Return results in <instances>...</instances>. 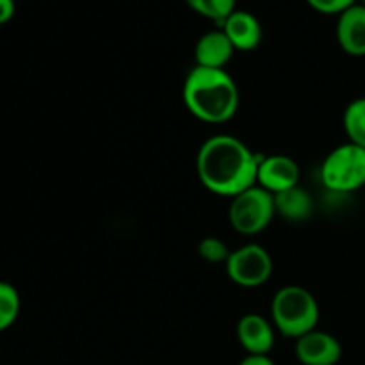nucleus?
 I'll list each match as a JSON object with an SVG mask.
<instances>
[{"label":"nucleus","instance_id":"f257e3e1","mask_svg":"<svg viewBox=\"0 0 365 365\" xmlns=\"http://www.w3.org/2000/svg\"><path fill=\"white\" fill-rule=\"evenodd\" d=\"M260 155L245 141L228 134L207 139L196 155V173L203 187L217 196L234 198L257 184Z\"/></svg>","mask_w":365,"mask_h":365},{"label":"nucleus","instance_id":"f03ea898","mask_svg":"<svg viewBox=\"0 0 365 365\" xmlns=\"http://www.w3.org/2000/svg\"><path fill=\"white\" fill-rule=\"evenodd\" d=\"M185 107L203 123L221 125L237 114L239 88L227 70L195 66L187 73L182 89Z\"/></svg>","mask_w":365,"mask_h":365},{"label":"nucleus","instance_id":"7ed1b4c3","mask_svg":"<svg viewBox=\"0 0 365 365\" xmlns=\"http://www.w3.org/2000/svg\"><path fill=\"white\" fill-rule=\"evenodd\" d=\"M271 323L289 339H299L316 330L319 323V305L316 296L299 285H285L278 289L271 303Z\"/></svg>","mask_w":365,"mask_h":365},{"label":"nucleus","instance_id":"20e7f679","mask_svg":"<svg viewBox=\"0 0 365 365\" xmlns=\"http://www.w3.org/2000/svg\"><path fill=\"white\" fill-rule=\"evenodd\" d=\"M321 182L334 192H355L365 185V148L344 143L321 164Z\"/></svg>","mask_w":365,"mask_h":365},{"label":"nucleus","instance_id":"39448f33","mask_svg":"<svg viewBox=\"0 0 365 365\" xmlns=\"http://www.w3.org/2000/svg\"><path fill=\"white\" fill-rule=\"evenodd\" d=\"M274 216V195L257 184L234 196L228 209L232 228L241 235L260 234L269 227Z\"/></svg>","mask_w":365,"mask_h":365},{"label":"nucleus","instance_id":"423d86ee","mask_svg":"<svg viewBox=\"0 0 365 365\" xmlns=\"http://www.w3.org/2000/svg\"><path fill=\"white\" fill-rule=\"evenodd\" d=\"M225 266L228 278L245 289L260 287L273 274V259L260 245H245L234 250Z\"/></svg>","mask_w":365,"mask_h":365},{"label":"nucleus","instance_id":"0eeeda50","mask_svg":"<svg viewBox=\"0 0 365 365\" xmlns=\"http://www.w3.org/2000/svg\"><path fill=\"white\" fill-rule=\"evenodd\" d=\"M302 170L299 164L292 157L282 155H260L259 171H257V185L269 191L271 195H278L287 189L299 185Z\"/></svg>","mask_w":365,"mask_h":365},{"label":"nucleus","instance_id":"6e6552de","mask_svg":"<svg viewBox=\"0 0 365 365\" xmlns=\"http://www.w3.org/2000/svg\"><path fill=\"white\" fill-rule=\"evenodd\" d=\"M294 355L302 365H337L342 359V344L331 334L316 328L296 339Z\"/></svg>","mask_w":365,"mask_h":365},{"label":"nucleus","instance_id":"1a4fd4ad","mask_svg":"<svg viewBox=\"0 0 365 365\" xmlns=\"http://www.w3.org/2000/svg\"><path fill=\"white\" fill-rule=\"evenodd\" d=\"M274 324L260 314H246L235 327L239 344L248 355H269L274 348Z\"/></svg>","mask_w":365,"mask_h":365},{"label":"nucleus","instance_id":"9d476101","mask_svg":"<svg viewBox=\"0 0 365 365\" xmlns=\"http://www.w3.org/2000/svg\"><path fill=\"white\" fill-rule=\"evenodd\" d=\"M339 46L348 56L364 57L365 56V6L356 2L344 13L339 14L337 29Z\"/></svg>","mask_w":365,"mask_h":365},{"label":"nucleus","instance_id":"9b49d317","mask_svg":"<svg viewBox=\"0 0 365 365\" xmlns=\"http://www.w3.org/2000/svg\"><path fill=\"white\" fill-rule=\"evenodd\" d=\"M220 29H223L234 48L241 50V52L255 50L262 41V25L257 20L255 14L248 13V11L235 9L220 25Z\"/></svg>","mask_w":365,"mask_h":365},{"label":"nucleus","instance_id":"f8f14e48","mask_svg":"<svg viewBox=\"0 0 365 365\" xmlns=\"http://www.w3.org/2000/svg\"><path fill=\"white\" fill-rule=\"evenodd\" d=\"M234 53V45H232L228 36L223 32V29H214V31L205 32V34L196 41V66L225 70V66L230 63Z\"/></svg>","mask_w":365,"mask_h":365},{"label":"nucleus","instance_id":"ddd939ff","mask_svg":"<svg viewBox=\"0 0 365 365\" xmlns=\"http://www.w3.org/2000/svg\"><path fill=\"white\" fill-rule=\"evenodd\" d=\"M274 209H277V216H282L291 223H302L312 216L314 200L309 191L296 185V187L274 195Z\"/></svg>","mask_w":365,"mask_h":365},{"label":"nucleus","instance_id":"4468645a","mask_svg":"<svg viewBox=\"0 0 365 365\" xmlns=\"http://www.w3.org/2000/svg\"><path fill=\"white\" fill-rule=\"evenodd\" d=\"M342 123H344L349 143H355L365 148V96L348 103L344 116H342Z\"/></svg>","mask_w":365,"mask_h":365},{"label":"nucleus","instance_id":"2eb2a0df","mask_svg":"<svg viewBox=\"0 0 365 365\" xmlns=\"http://www.w3.org/2000/svg\"><path fill=\"white\" fill-rule=\"evenodd\" d=\"M21 299L16 287L0 280V331H6L16 323L20 316Z\"/></svg>","mask_w":365,"mask_h":365},{"label":"nucleus","instance_id":"dca6fc26","mask_svg":"<svg viewBox=\"0 0 365 365\" xmlns=\"http://www.w3.org/2000/svg\"><path fill=\"white\" fill-rule=\"evenodd\" d=\"M185 4L200 16L221 25L235 11L237 0H185Z\"/></svg>","mask_w":365,"mask_h":365},{"label":"nucleus","instance_id":"f3484780","mask_svg":"<svg viewBox=\"0 0 365 365\" xmlns=\"http://www.w3.org/2000/svg\"><path fill=\"white\" fill-rule=\"evenodd\" d=\"M230 253V248L220 237H205L198 245V255L210 264L227 262Z\"/></svg>","mask_w":365,"mask_h":365},{"label":"nucleus","instance_id":"a211bd4d","mask_svg":"<svg viewBox=\"0 0 365 365\" xmlns=\"http://www.w3.org/2000/svg\"><path fill=\"white\" fill-rule=\"evenodd\" d=\"M356 2H359V0H307V4H309L314 11H317V13L337 14V16L341 13H344L346 9H349L351 6H355Z\"/></svg>","mask_w":365,"mask_h":365},{"label":"nucleus","instance_id":"6ab92c4d","mask_svg":"<svg viewBox=\"0 0 365 365\" xmlns=\"http://www.w3.org/2000/svg\"><path fill=\"white\" fill-rule=\"evenodd\" d=\"M14 13H16V4H14V0H0V25L13 20Z\"/></svg>","mask_w":365,"mask_h":365},{"label":"nucleus","instance_id":"aec40b11","mask_svg":"<svg viewBox=\"0 0 365 365\" xmlns=\"http://www.w3.org/2000/svg\"><path fill=\"white\" fill-rule=\"evenodd\" d=\"M237 365H277L269 355H246Z\"/></svg>","mask_w":365,"mask_h":365},{"label":"nucleus","instance_id":"412c9836","mask_svg":"<svg viewBox=\"0 0 365 365\" xmlns=\"http://www.w3.org/2000/svg\"><path fill=\"white\" fill-rule=\"evenodd\" d=\"M359 4H362V6H365V0H359Z\"/></svg>","mask_w":365,"mask_h":365}]
</instances>
